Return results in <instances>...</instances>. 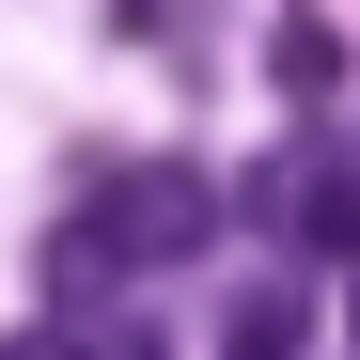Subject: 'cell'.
Listing matches in <instances>:
<instances>
[{"label":"cell","instance_id":"6da1fadb","mask_svg":"<svg viewBox=\"0 0 360 360\" xmlns=\"http://www.w3.org/2000/svg\"><path fill=\"white\" fill-rule=\"evenodd\" d=\"M219 235V188L188 157H157V172H110L94 188V219L63 235V282H126V266H172V251H204Z\"/></svg>","mask_w":360,"mask_h":360},{"label":"cell","instance_id":"7a4b0ae2","mask_svg":"<svg viewBox=\"0 0 360 360\" xmlns=\"http://www.w3.org/2000/svg\"><path fill=\"white\" fill-rule=\"evenodd\" d=\"M266 79H282V110H314V94L345 79V32L314 16V0H282V32H266Z\"/></svg>","mask_w":360,"mask_h":360},{"label":"cell","instance_id":"3957f363","mask_svg":"<svg viewBox=\"0 0 360 360\" xmlns=\"http://www.w3.org/2000/svg\"><path fill=\"white\" fill-rule=\"evenodd\" d=\"M297 345H314V297H297V282H251L219 314V360H297Z\"/></svg>","mask_w":360,"mask_h":360},{"label":"cell","instance_id":"277c9868","mask_svg":"<svg viewBox=\"0 0 360 360\" xmlns=\"http://www.w3.org/2000/svg\"><path fill=\"white\" fill-rule=\"evenodd\" d=\"M110 16H126V32H157V0H110Z\"/></svg>","mask_w":360,"mask_h":360}]
</instances>
